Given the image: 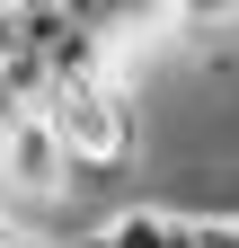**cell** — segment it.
Masks as SVG:
<instances>
[{"instance_id":"6da1fadb","label":"cell","mask_w":239,"mask_h":248,"mask_svg":"<svg viewBox=\"0 0 239 248\" xmlns=\"http://www.w3.org/2000/svg\"><path fill=\"white\" fill-rule=\"evenodd\" d=\"M36 115L53 124V142H62L71 186H89V177H124V169L142 160V98H133L124 71L80 80V89H45Z\"/></svg>"},{"instance_id":"7a4b0ae2","label":"cell","mask_w":239,"mask_h":248,"mask_svg":"<svg viewBox=\"0 0 239 248\" xmlns=\"http://www.w3.org/2000/svg\"><path fill=\"white\" fill-rule=\"evenodd\" d=\"M62 195H71V160H62V142H53V124L36 107L9 115V133H0V204L36 213V204H62Z\"/></svg>"},{"instance_id":"3957f363","label":"cell","mask_w":239,"mask_h":248,"mask_svg":"<svg viewBox=\"0 0 239 248\" xmlns=\"http://www.w3.org/2000/svg\"><path fill=\"white\" fill-rule=\"evenodd\" d=\"M89 248H186V213L177 204H115L98 231H89Z\"/></svg>"},{"instance_id":"277c9868","label":"cell","mask_w":239,"mask_h":248,"mask_svg":"<svg viewBox=\"0 0 239 248\" xmlns=\"http://www.w3.org/2000/svg\"><path fill=\"white\" fill-rule=\"evenodd\" d=\"M160 18L177 27V36H195V45H213L239 27V0H160Z\"/></svg>"},{"instance_id":"5b68a950","label":"cell","mask_w":239,"mask_h":248,"mask_svg":"<svg viewBox=\"0 0 239 248\" xmlns=\"http://www.w3.org/2000/svg\"><path fill=\"white\" fill-rule=\"evenodd\" d=\"M27 53H36V18L18 0H0V62H27Z\"/></svg>"},{"instance_id":"8992f818","label":"cell","mask_w":239,"mask_h":248,"mask_svg":"<svg viewBox=\"0 0 239 248\" xmlns=\"http://www.w3.org/2000/svg\"><path fill=\"white\" fill-rule=\"evenodd\" d=\"M186 248H239V213H186Z\"/></svg>"},{"instance_id":"52a82bcc","label":"cell","mask_w":239,"mask_h":248,"mask_svg":"<svg viewBox=\"0 0 239 248\" xmlns=\"http://www.w3.org/2000/svg\"><path fill=\"white\" fill-rule=\"evenodd\" d=\"M0 248H89V239H45V231H27V222H9V231H0Z\"/></svg>"},{"instance_id":"ba28073f","label":"cell","mask_w":239,"mask_h":248,"mask_svg":"<svg viewBox=\"0 0 239 248\" xmlns=\"http://www.w3.org/2000/svg\"><path fill=\"white\" fill-rule=\"evenodd\" d=\"M0 133H9V124H0Z\"/></svg>"}]
</instances>
